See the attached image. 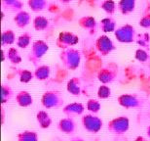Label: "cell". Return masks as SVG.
<instances>
[{
    "label": "cell",
    "instance_id": "obj_9",
    "mask_svg": "<svg viewBox=\"0 0 150 141\" xmlns=\"http://www.w3.org/2000/svg\"><path fill=\"white\" fill-rule=\"evenodd\" d=\"M118 76V68L114 65L106 66L98 73V79L103 84H108L113 82Z\"/></svg>",
    "mask_w": 150,
    "mask_h": 141
},
{
    "label": "cell",
    "instance_id": "obj_3",
    "mask_svg": "<svg viewBox=\"0 0 150 141\" xmlns=\"http://www.w3.org/2000/svg\"><path fill=\"white\" fill-rule=\"evenodd\" d=\"M114 35H115L116 39L121 43H132L137 39L136 29L129 24H126V25L116 29V31H114Z\"/></svg>",
    "mask_w": 150,
    "mask_h": 141
},
{
    "label": "cell",
    "instance_id": "obj_39",
    "mask_svg": "<svg viewBox=\"0 0 150 141\" xmlns=\"http://www.w3.org/2000/svg\"><path fill=\"white\" fill-rule=\"evenodd\" d=\"M2 124H4V109L2 108Z\"/></svg>",
    "mask_w": 150,
    "mask_h": 141
},
{
    "label": "cell",
    "instance_id": "obj_5",
    "mask_svg": "<svg viewBox=\"0 0 150 141\" xmlns=\"http://www.w3.org/2000/svg\"><path fill=\"white\" fill-rule=\"evenodd\" d=\"M49 50V45L45 42L44 40H36L32 43L31 50L29 52L28 60L30 61L34 66H37V64L41 61L44 55Z\"/></svg>",
    "mask_w": 150,
    "mask_h": 141
},
{
    "label": "cell",
    "instance_id": "obj_36",
    "mask_svg": "<svg viewBox=\"0 0 150 141\" xmlns=\"http://www.w3.org/2000/svg\"><path fill=\"white\" fill-rule=\"evenodd\" d=\"M70 141H84V139L81 138V137H73Z\"/></svg>",
    "mask_w": 150,
    "mask_h": 141
},
{
    "label": "cell",
    "instance_id": "obj_20",
    "mask_svg": "<svg viewBox=\"0 0 150 141\" xmlns=\"http://www.w3.org/2000/svg\"><path fill=\"white\" fill-rule=\"evenodd\" d=\"M100 29L103 32H112L116 31V21L112 17L104 18L100 23Z\"/></svg>",
    "mask_w": 150,
    "mask_h": 141
},
{
    "label": "cell",
    "instance_id": "obj_12",
    "mask_svg": "<svg viewBox=\"0 0 150 141\" xmlns=\"http://www.w3.org/2000/svg\"><path fill=\"white\" fill-rule=\"evenodd\" d=\"M85 111V107L82 103L79 102H74V103L67 104L62 108V112L67 117H74L82 115Z\"/></svg>",
    "mask_w": 150,
    "mask_h": 141
},
{
    "label": "cell",
    "instance_id": "obj_37",
    "mask_svg": "<svg viewBox=\"0 0 150 141\" xmlns=\"http://www.w3.org/2000/svg\"><path fill=\"white\" fill-rule=\"evenodd\" d=\"M59 1L62 3V4H67V3H70L72 0H59Z\"/></svg>",
    "mask_w": 150,
    "mask_h": 141
},
{
    "label": "cell",
    "instance_id": "obj_15",
    "mask_svg": "<svg viewBox=\"0 0 150 141\" xmlns=\"http://www.w3.org/2000/svg\"><path fill=\"white\" fill-rule=\"evenodd\" d=\"M16 102L20 107L26 108L29 107L33 104V97L31 96V94L28 91L23 90L20 91L19 93H17L16 95Z\"/></svg>",
    "mask_w": 150,
    "mask_h": 141
},
{
    "label": "cell",
    "instance_id": "obj_1",
    "mask_svg": "<svg viewBox=\"0 0 150 141\" xmlns=\"http://www.w3.org/2000/svg\"><path fill=\"white\" fill-rule=\"evenodd\" d=\"M59 59L65 69L69 71H75L80 65L81 52L72 47L62 49L59 53Z\"/></svg>",
    "mask_w": 150,
    "mask_h": 141
},
{
    "label": "cell",
    "instance_id": "obj_26",
    "mask_svg": "<svg viewBox=\"0 0 150 141\" xmlns=\"http://www.w3.org/2000/svg\"><path fill=\"white\" fill-rule=\"evenodd\" d=\"M28 4L33 12L44 11L48 6L47 0H28Z\"/></svg>",
    "mask_w": 150,
    "mask_h": 141
},
{
    "label": "cell",
    "instance_id": "obj_19",
    "mask_svg": "<svg viewBox=\"0 0 150 141\" xmlns=\"http://www.w3.org/2000/svg\"><path fill=\"white\" fill-rule=\"evenodd\" d=\"M2 7L10 12H19L23 10V4L21 0H2Z\"/></svg>",
    "mask_w": 150,
    "mask_h": 141
},
{
    "label": "cell",
    "instance_id": "obj_16",
    "mask_svg": "<svg viewBox=\"0 0 150 141\" xmlns=\"http://www.w3.org/2000/svg\"><path fill=\"white\" fill-rule=\"evenodd\" d=\"M67 90L68 93L74 96H79L82 92V84H81V79L79 77H72L68 80L67 84Z\"/></svg>",
    "mask_w": 150,
    "mask_h": 141
},
{
    "label": "cell",
    "instance_id": "obj_2",
    "mask_svg": "<svg viewBox=\"0 0 150 141\" xmlns=\"http://www.w3.org/2000/svg\"><path fill=\"white\" fill-rule=\"evenodd\" d=\"M41 104L46 109H59L64 106V99L59 91L49 90L42 95Z\"/></svg>",
    "mask_w": 150,
    "mask_h": 141
},
{
    "label": "cell",
    "instance_id": "obj_14",
    "mask_svg": "<svg viewBox=\"0 0 150 141\" xmlns=\"http://www.w3.org/2000/svg\"><path fill=\"white\" fill-rule=\"evenodd\" d=\"M14 22L16 23L18 28L23 29L25 26H28L31 22V17L29 13L26 11L21 10L16 13V16L14 17Z\"/></svg>",
    "mask_w": 150,
    "mask_h": 141
},
{
    "label": "cell",
    "instance_id": "obj_28",
    "mask_svg": "<svg viewBox=\"0 0 150 141\" xmlns=\"http://www.w3.org/2000/svg\"><path fill=\"white\" fill-rule=\"evenodd\" d=\"M14 96L13 88L9 84H2L1 87V103L5 104L10 101Z\"/></svg>",
    "mask_w": 150,
    "mask_h": 141
},
{
    "label": "cell",
    "instance_id": "obj_24",
    "mask_svg": "<svg viewBox=\"0 0 150 141\" xmlns=\"http://www.w3.org/2000/svg\"><path fill=\"white\" fill-rule=\"evenodd\" d=\"M17 74L19 77V79L23 83H28L31 79H34V73L26 69H17Z\"/></svg>",
    "mask_w": 150,
    "mask_h": 141
},
{
    "label": "cell",
    "instance_id": "obj_27",
    "mask_svg": "<svg viewBox=\"0 0 150 141\" xmlns=\"http://www.w3.org/2000/svg\"><path fill=\"white\" fill-rule=\"evenodd\" d=\"M16 41V34L12 29H6L2 32V39L1 44L2 46L5 45H11Z\"/></svg>",
    "mask_w": 150,
    "mask_h": 141
},
{
    "label": "cell",
    "instance_id": "obj_11",
    "mask_svg": "<svg viewBox=\"0 0 150 141\" xmlns=\"http://www.w3.org/2000/svg\"><path fill=\"white\" fill-rule=\"evenodd\" d=\"M58 130L64 134L74 133L76 130V122H74L72 117L62 119L58 124Z\"/></svg>",
    "mask_w": 150,
    "mask_h": 141
},
{
    "label": "cell",
    "instance_id": "obj_4",
    "mask_svg": "<svg viewBox=\"0 0 150 141\" xmlns=\"http://www.w3.org/2000/svg\"><path fill=\"white\" fill-rule=\"evenodd\" d=\"M129 127H130V120L126 116L114 118L107 125V130L109 132L116 135L126 133L129 130Z\"/></svg>",
    "mask_w": 150,
    "mask_h": 141
},
{
    "label": "cell",
    "instance_id": "obj_10",
    "mask_svg": "<svg viewBox=\"0 0 150 141\" xmlns=\"http://www.w3.org/2000/svg\"><path fill=\"white\" fill-rule=\"evenodd\" d=\"M96 48L98 52L101 54V56H107L109 55L112 51L115 49L113 41L107 37V35H100V37L96 40Z\"/></svg>",
    "mask_w": 150,
    "mask_h": 141
},
{
    "label": "cell",
    "instance_id": "obj_21",
    "mask_svg": "<svg viewBox=\"0 0 150 141\" xmlns=\"http://www.w3.org/2000/svg\"><path fill=\"white\" fill-rule=\"evenodd\" d=\"M50 25V21L43 16H37L33 20V28L38 31H44L49 29Z\"/></svg>",
    "mask_w": 150,
    "mask_h": 141
},
{
    "label": "cell",
    "instance_id": "obj_7",
    "mask_svg": "<svg viewBox=\"0 0 150 141\" xmlns=\"http://www.w3.org/2000/svg\"><path fill=\"white\" fill-rule=\"evenodd\" d=\"M81 122L84 127V130H87L90 133H98L103 128V122L100 118L93 115H85L81 119Z\"/></svg>",
    "mask_w": 150,
    "mask_h": 141
},
{
    "label": "cell",
    "instance_id": "obj_18",
    "mask_svg": "<svg viewBox=\"0 0 150 141\" xmlns=\"http://www.w3.org/2000/svg\"><path fill=\"white\" fill-rule=\"evenodd\" d=\"M36 121L39 127L43 130H47L52 125V118L46 111H39L36 114Z\"/></svg>",
    "mask_w": 150,
    "mask_h": 141
},
{
    "label": "cell",
    "instance_id": "obj_6",
    "mask_svg": "<svg viewBox=\"0 0 150 141\" xmlns=\"http://www.w3.org/2000/svg\"><path fill=\"white\" fill-rule=\"evenodd\" d=\"M118 103L125 109H139L144 105V99L137 94H121L118 97Z\"/></svg>",
    "mask_w": 150,
    "mask_h": 141
},
{
    "label": "cell",
    "instance_id": "obj_8",
    "mask_svg": "<svg viewBox=\"0 0 150 141\" xmlns=\"http://www.w3.org/2000/svg\"><path fill=\"white\" fill-rule=\"evenodd\" d=\"M78 42H79V37L73 32L62 31L59 34L58 39H57V46L62 50L76 45Z\"/></svg>",
    "mask_w": 150,
    "mask_h": 141
},
{
    "label": "cell",
    "instance_id": "obj_32",
    "mask_svg": "<svg viewBox=\"0 0 150 141\" xmlns=\"http://www.w3.org/2000/svg\"><path fill=\"white\" fill-rule=\"evenodd\" d=\"M111 96V89L107 84H101L98 89V97L100 99H107Z\"/></svg>",
    "mask_w": 150,
    "mask_h": 141
},
{
    "label": "cell",
    "instance_id": "obj_35",
    "mask_svg": "<svg viewBox=\"0 0 150 141\" xmlns=\"http://www.w3.org/2000/svg\"><path fill=\"white\" fill-rule=\"evenodd\" d=\"M134 141H147V139H146L145 137H143V136H137Z\"/></svg>",
    "mask_w": 150,
    "mask_h": 141
},
{
    "label": "cell",
    "instance_id": "obj_31",
    "mask_svg": "<svg viewBox=\"0 0 150 141\" xmlns=\"http://www.w3.org/2000/svg\"><path fill=\"white\" fill-rule=\"evenodd\" d=\"M101 108L100 103L98 102V100H96V99H90L87 102V110L89 112H91L93 114H97L100 112Z\"/></svg>",
    "mask_w": 150,
    "mask_h": 141
},
{
    "label": "cell",
    "instance_id": "obj_38",
    "mask_svg": "<svg viewBox=\"0 0 150 141\" xmlns=\"http://www.w3.org/2000/svg\"><path fill=\"white\" fill-rule=\"evenodd\" d=\"M146 134L148 135V137H150V125H148L147 128H146Z\"/></svg>",
    "mask_w": 150,
    "mask_h": 141
},
{
    "label": "cell",
    "instance_id": "obj_34",
    "mask_svg": "<svg viewBox=\"0 0 150 141\" xmlns=\"http://www.w3.org/2000/svg\"><path fill=\"white\" fill-rule=\"evenodd\" d=\"M139 26L144 29H150V13L143 15L139 20Z\"/></svg>",
    "mask_w": 150,
    "mask_h": 141
},
{
    "label": "cell",
    "instance_id": "obj_25",
    "mask_svg": "<svg viewBox=\"0 0 150 141\" xmlns=\"http://www.w3.org/2000/svg\"><path fill=\"white\" fill-rule=\"evenodd\" d=\"M18 141H38V134L35 131L23 130L17 135Z\"/></svg>",
    "mask_w": 150,
    "mask_h": 141
},
{
    "label": "cell",
    "instance_id": "obj_13",
    "mask_svg": "<svg viewBox=\"0 0 150 141\" xmlns=\"http://www.w3.org/2000/svg\"><path fill=\"white\" fill-rule=\"evenodd\" d=\"M78 24L82 29L88 31L90 34H95L98 29V23L94 17L92 16H84L80 18Z\"/></svg>",
    "mask_w": 150,
    "mask_h": 141
},
{
    "label": "cell",
    "instance_id": "obj_33",
    "mask_svg": "<svg viewBox=\"0 0 150 141\" xmlns=\"http://www.w3.org/2000/svg\"><path fill=\"white\" fill-rule=\"evenodd\" d=\"M134 58H136L137 61L144 63V62H146L148 60L149 55H148V53L146 52L145 50H143V49H137L136 51V55H134Z\"/></svg>",
    "mask_w": 150,
    "mask_h": 141
},
{
    "label": "cell",
    "instance_id": "obj_30",
    "mask_svg": "<svg viewBox=\"0 0 150 141\" xmlns=\"http://www.w3.org/2000/svg\"><path fill=\"white\" fill-rule=\"evenodd\" d=\"M101 9L107 15H113L116 10V3L113 0H104L101 3Z\"/></svg>",
    "mask_w": 150,
    "mask_h": 141
},
{
    "label": "cell",
    "instance_id": "obj_23",
    "mask_svg": "<svg viewBox=\"0 0 150 141\" xmlns=\"http://www.w3.org/2000/svg\"><path fill=\"white\" fill-rule=\"evenodd\" d=\"M7 60L13 65H18V64H20V63H22L23 59L19 52V50H18L17 48L11 47V48H9V50L7 51Z\"/></svg>",
    "mask_w": 150,
    "mask_h": 141
},
{
    "label": "cell",
    "instance_id": "obj_22",
    "mask_svg": "<svg viewBox=\"0 0 150 141\" xmlns=\"http://www.w3.org/2000/svg\"><path fill=\"white\" fill-rule=\"evenodd\" d=\"M33 73H34V79L42 82V80H46L47 79H49L51 74V69L47 65H41L35 69Z\"/></svg>",
    "mask_w": 150,
    "mask_h": 141
},
{
    "label": "cell",
    "instance_id": "obj_17",
    "mask_svg": "<svg viewBox=\"0 0 150 141\" xmlns=\"http://www.w3.org/2000/svg\"><path fill=\"white\" fill-rule=\"evenodd\" d=\"M117 8L123 15H130L136 8V0H120L117 4Z\"/></svg>",
    "mask_w": 150,
    "mask_h": 141
},
{
    "label": "cell",
    "instance_id": "obj_29",
    "mask_svg": "<svg viewBox=\"0 0 150 141\" xmlns=\"http://www.w3.org/2000/svg\"><path fill=\"white\" fill-rule=\"evenodd\" d=\"M32 39V35L29 32H23L21 34L17 39V45L18 47L22 48V49H25L26 47L30 44V41Z\"/></svg>",
    "mask_w": 150,
    "mask_h": 141
}]
</instances>
